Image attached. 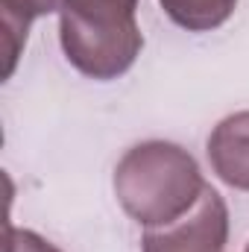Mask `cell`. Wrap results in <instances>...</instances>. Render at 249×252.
<instances>
[{"label":"cell","instance_id":"6da1fadb","mask_svg":"<svg viewBox=\"0 0 249 252\" xmlns=\"http://www.w3.org/2000/svg\"><path fill=\"white\" fill-rule=\"evenodd\" d=\"M205 188L193 156L167 141H147L115 167V196L141 226H164L193 208Z\"/></svg>","mask_w":249,"mask_h":252},{"label":"cell","instance_id":"8992f818","mask_svg":"<svg viewBox=\"0 0 249 252\" xmlns=\"http://www.w3.org/2000/svg\"><path fill=\"white\" fill-rule=\"evenodd\" d=\"M238 0H161L167 18L190 32H208L226 24L235 12Z\"/></svg>","mask_w":249,"mask_h":252},{"label":"cell","instance_id":"ba28073f","mask_svg":"<svg viewBox=\"0 0 249 252\" xmlns=\"http://www.w3.org/2000/svg\"><path fill=\"white\" fill-rule=\"evenodd\" d=\"M247 252H249V247H247Z\"/></svg>","mask_w":249,"mask_h":252},{"label":"cell","instance_id":"52a82bcc","mask_svg":"<svg viewBox=\"0 0 249 252\" xmlns=\"http://www.w3.org/2000/svg\"><path fill=\"white\" fill-rule=\"evenodd\" d=\"M3 252H62V250H56L53 244H47L41 235H35L30 229H12V226H6Z\"/></svg>","mask_w":249,"mask_h":252},{"label":"cell","instance_id":"5b68a950","mask_svg":"<svg viewBox=\"0 0 249 252\" xmlns=\"http://www.w3.org/2000/svg\"><path fill=\"white\" fill-rule=\"evenodd\" d=\"M64 0H0V32H3V76H12L21 47L27 44L30 24L41 15L62 12Z\"/></svg>","mask_w":249,"mask_h":252},{"label":"cell","instance_id":"277c9868","mask_svg":"<svg viewBox=\"0 0 249 252\" xmlns=\"http://www.w3.org/2000/svg\"><path fill=\"white\" fill-rule=\"evenodd\" d=\"M208 161L214 173L238 190H249V112L229 115L208 138Z\"/></svg>","mask_w":249,"mask_h":252},{"label":"cell","instance_id":"7a4b0ae2","mask_svg":"<svg viewBox=\"0 0 249 252\" xmlns=\"http://www.w3.org/2000/svg\"><path fill=\"white\" fill-rule=\"evenodd\" d=\"M135 9L138 0H64L59 38L67 62L91 79L126 73L144 47Z\"/></svg>","mask_w":249,"mask_h":252},{"label":"cell","instance_id":"3957f363","mask_svg":"<svg viewBox=\"0 0 249 252\" xmlns=\"http://www.w3.org/2000/svg\"><path fill=\"white\" fill-rule=\"evenodd\" d=\"M229 238V208L223 196L205 185L193 208L164 226L144 232V252H223Z\"/></svg>","mask_w":249,"mask_h":252}]
</instances>
